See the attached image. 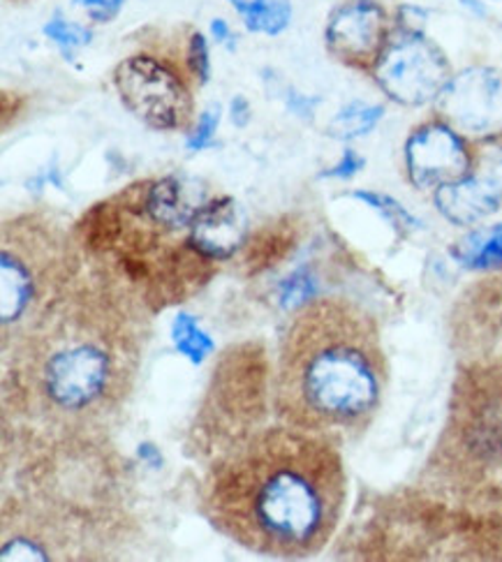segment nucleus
I'll list each match as a JSON object with an SVG mask.
<instances>
[{"label": "nucleus", "mask_w": 502, "mask_h": 562, "mask_svg": "<svg viewBox=\"0 0 502 562\" xmlns=\"http://www.w3.org/2000/svg\"><path fill=\"white\" fill-rule=\"evenodd\" d=\"M387 389L380 329L355 301L313 296L280 336L274 413L278 422L334 438L373 422Z\"/></svg>", "instance_id": "obj_4"}, {"label": "nucleus", "mask_w": 502, "mask_h": 562, "mask_svg": "<svg viewBox=\"0 0 502 562\" xmlns=\"http://www.w3.org/2000/svg\"><path fill=\"white\" fill-rule=\"evenodd\" d=\"M384 116L382 104H368V102H350L332 119L326 133L341 142H353L368 135Z\"/></svg>", "instance_id": "obj_18"}, {"label": "nucleus", "mask_w": 502, "mask_h": 562, "mask_svg": "<svg viewBox=\"0 0 502 562\" xmlns=\"http://www.w3.org/2000/svg\"><path fill=\"white\" fill-rule=\"evenodd\" d=\"M186 35L179 29L144 26L140 45L112 70V83L125 110L156 133L188 135L198 123V81L186 60Z\"/></svg>", "instance_id": "obj_7"}, {"label": "nucleus", "mask_w": 502, "mask_h": 562, "mask_svg": "<svg viewBox=\"0 0 502 562\" xmlns=\"http://www.w3.org/2000/svg\"><path fill=\"white\" fill-rule=\"evenodd\" d=\"M42 31H45V35L63 52L65 58H72L75 52H79L81 47H89L93 40V31L89 26L77 24L72 19H65L60 12H56Z\"/></svg>", "instance_id": "obj_20"}, {"label": "nucleus", "mask_w": 502, "mask_h": 562, "mask_svg": "<svg viewBox=\"0 0 502 562\" xmlns=\"http://www.w3.org/2000/svg\"><path fill=\"white\" fill-rule=\"evenodd\" d=\"M250 104H248V100L244 98V95H236L234 100H232V121H234V125H238V127H246L248 125V121H250Z\"/></svg>", "instance_id": "obj_27"}, {"label": "nucleus", "mask_w": 502, "mask_h": 562, "mask_svg": "<svg viewBox=\"0 0 502 562\" xmlns=\"http://www.w3.org/2000/svg\"><path fill=\"white\" fill-rule=\"evenodd\" d=\"M451 63L438 42H433L424 29L399 24L394 19V33L382 52L376 70L380 91L397 104L424 106L438 100L447 81L451 79Z\"/></svg>", "instance_id": "obj_9"}, {"label": "nucleus", "mask_w": 502, "mask_h": 562, "mask_svg": "<svg viewBox=\"0 0 502 562\" xmlns=\"http://www.w3.org/2000/svg\"><path fill=\"white\" fill-rule=\"evenodd\" d=\"M217 123H221V106H209V110H204L200 116H198V123H194V127L188 133V139H186V146L190 150H202L207 148L213 137H215V130H217Z\"/></svg>", "instance_id": "obj_24"}, {"label": "nucleus", "mask_w": 502, "mask_h": 562, "mask_svg": "<svg viewBox=\"0 0 502 562\" xmlns=\"http://www.w3.org/2000/svg\"><path fill=\"white\" fill-rule=\"evenodd\" d=\"M253 35L278 37L292 24V0H227Z\"/></svg>", "instance_id": "obj_17"}, {"label": "nucleus", "mask_w": 502, "mask_h": 562, "mask_svg": "<svg viewBox=\"0 0 502 562\" xmlns=\"http://www.w3.org/2000/svg\"><path fill=\"white\" fill-rule=\"evenodd\" d=\"M433 202L456 227H472L502 211V139L475 144L468 175L435 190Z\"/></svg>", "instance_id": "obj_13"}, {"label": "nucleus", "mask_w": 502, "mask_h": 562, "mask_svg": "<svg viewBox=\"0 0 502 562\" xmlns=\"http://www.w3.org/2000/svg\"><path fill=\"white\" fill-rule=\"evenodd\" d=\"M204 200L177 175L137 179L86 209L75 236L98 269L156 315L198 296L221 271L194 241V213Z\"/></svg>", "instance_id": "obj_5"}, {"label": "nucleus", "mask_w": 502, "mask_h": 562, "mask_svg": "<svg viewBox=\"0 0 502 562\" xmlns=\"http://www.w3.org/2000/svg\"><path fill=\"white\" fill-rule=\"evenodd\" d=\"M297 241L299 229L294 215H286V218L261 225L255 234H248V239L238 255L244 257V262L250 267V271L269 269L282 262V257L292 252Z\"/></svg>", "instance_id": "obj_15"}, {"label": "nucleus", "mask_w": 502, "mask_h": 562, "mask_svg": "<svg viewBox=\"0 0 502 562\" xmlns=\"http://www.w3.org/2000/svg\"><path fill=\"white\" fill-rule=\"evenodd\" d=\"M5 3H10V5H26V3H33V0H5Z\"/></svg>", "instance_id": "obj_30"}, {"label": "nucleus", "mask_w": 502, "mask_h": 562, "mask_svg": "<svg viewBox=\"0 0 502 562\" xmlns=\"http://www.w3.org/2000/svg\"><path fill=\"white\" fill-rule=\"evenodd\" d=\"M72 3L81 8L93 24H112L125 8V0H72Z\"/></svg>", "instance_id": "obj_25"}, {"label": "nucleus", "mask_w": 502, "mask_h": 562, "mask_svg": "<svg viewBox=\"0 0 502 562\" xmlns=\"http://www.w3.org/2000/svg\"><path fill=\"white\" fill-rule=\"evenodd\" d=\"M186 60H188V70L192 79L198 81V86L209 83L211 79V56H209V40L207 35L188 24V35H186Z\"/></svg>", "instance_id": "obj_22"}, {"label": "nucleus", "mask_w": 502, "mask_h": 562, "mask_svg": "<svg viewBox=\"0 0 502 562\" xmlns=\"http://www.w3.org/2000/svg\"><path fill=\"white\" fill-rule=\"evenodd\" d=\"M171 338L177 350L192 363H202L213 352V340L200 329V324L190 315L179 313L171 324Z\"/></svg>", "instance_id": "obj_19"}, {"label": "nucleus", "mask_w": 502, "mask_h": 562, "mask_svg": "<svg viewBox=\"0 0 502 562\" xmlns=\"http://www.w3.org/2000/svg\"><path fill=\"white\" fill-rule=\"evenodd\" d=\"M394 33V16L382 0H341L326 16L324 47L334 60L370 75Z\"/></svg>", "instance_id": "obj_11"}, {"label": "nucleus", "mask_w": 502, "mask_h": 562, "mask_svg": "<svg viewBox=\"0 0 502 562\" xmlns=\"http://www.w3.org/2000/svg\"><path fill=\"white\" fill-rule=\"evenodd\" d=\"M353 198L368 204L370 209H376L399 234H410V232H417L422 227L420 221L414 218V215L403 204H399L394 198H389V194L373 192V190H355Z\"/></svg>", "instance_id": "obj_21"}, {"label": "nucleus", "mask_w": 502, "mask_h": 562, "mask_svg": "<svg viewBox=\"0 0 502 562\" xmlns=\"http://www.w3.org/2000/svg\"><path fill=\"white\" fill-rule=\"evenodd\" d=\"M366 167V160L357 154L355 148H345L343 150V156H341V160L334 165V167H330V169H324L322 171V179H338V181H350L353 177H357L359 171Z\"/></svg>", "instance_id": "obj_26"}, {"label": "nucleus", "mask_w": 502, "mask_h": 562, "mask_svg": "<svg viewBox=\"0 0 502 562\" xmlns=\"http://www.w3.org/2000/svg\"><path fill=\"white\" fill-rule=\"evenodd\" d=\"M192 232L200 250L221 267L242 252L248 239L246 215L230 194L207 198L194 213Z\"/></svg>", "instance_id": "obj_14"}, {"label": "nucleus", "mask_w": 502, "mask_h": 562, "mask_svg": "<svg viewBox=\"0 0 502 562\" xmlns=\"http://www.w3.org/2000/svg\"><path fill=\"white\" fill-rule=\"evenodd\" d=\"M435 114L472 144L502 139V70L470 65L451 75L435 100Z\"/></svg>", "instance_id": "obj_10"}, {"label": "nucleus", "mask_w": 502, "mask_h": 562, "mask_svg": "<svg viewBox=\"0 0 502 562\" xmlns=\"http://www.w3.org/2000/svg\"><path fill=\"white\" fill-rule=\"evenodd\" d=\"M150 315L86 257L70 283L3 331L5 442L109 438L135 396Z\"/></svg>", "instance_id": "obj_1"}, {"label": "nucleus", "mask_w": 502, "mask_h": 562, "mask_svg": "<svg viewBox=\"0 0 502 562\" xmlns=\"http://www.w3.org/2000/svg\"><path fill=\"white\" fill-rule=\"evenodd\" d=\"M12 445L3 560H107L135 535L127 461L109 438Z\"/></svg>", "instance_id": "obj_3"}, {"label": "nucleus", "mask_w": 502, "mask_h": 562, "mask_svg": "<svg viewBox=\"0 0 502 562\" xmlns=\"http://www.w3.org/2000/svg\"><path fill=\"white\" fill-rule=\"evenodd\" d=\"M403 160L410 186L435 192L468 175L475 160V144L433 114L410 130Z\"/></svg>", "instance_id": "obj_12"}, {"label": "nucleus", "mask_w": 502, "mask_h": 562, "mask_svg": "<svg viewBox=\"0 0 502 562\" xmlns=\"http://www.w3.org/2000/svg\"><path fill=\"white\" fill-rule=\"evenodd\" d=\"M209 31H211V37L217 42V45H230V42H234V33H232V29H230V24L225 19H213L211 21V26H209Z\"/></svg>", "instance_id": "obj_28"}, {"label": "nucleus", "mask_w": 502, "mask_h": 562, "mask_svg": "<svg viewBox=\"0 0 502 562\" xmlns=\"http://www.w3.org/2000/svg\"><path fill=\"white\" fill-rule=\"evenodd\" d=\"M267 396V363L265 350L255 345L230 348L213 371L207 401L192 434L200 451H213L215 457L238 438L255 430L265 415Z\"/></svg>", "instance_id": "obj_8"}, {"label": "nucleus", "mask_w": 502, "mask_h": 562, "mask_svg": "<svg viewBox=\"0 0 502 562\" xmlns=\"http://www.w3.org/2000/svg\"><path fill=\"white\" fill-rule=\"evenodd\" d=\"M449 252L458 265L470 271L502 269V223L470 229Z\"/></svg>", "instance_id": "obj_16"}, {"label": "nucleus", "mask_w": 502, "mask_h": 562, "mask_svg": "<svg viewBox=\"0 0 502 562\" xmlns=\"http://www.w3.org/2000/svg\"><path fill=\"white\" fill-rule=\"evenodd\" d=\"M347 495L334 438L255 428L209 463L200 507L213 530L265 558L303 560L334 537Z\"/></svg>", "instance_id": "obj_2"}, {"label": "nucleus", "mask_w": 502, "mask_h": 562, "mask_svg": "<svg viewBox=\"0 0 502 562\" xmlns=\"http://www.w3.org/2000/svg\"><path fill=\"white\" fill-rule=\"evenodd\" d=\"M140 457H142V461L150 463L153 468H158V465L163 463L160 451L156 449V445H150V442H144V445H140Z\"/></svg>", "instance_id": "obj_29"}, {"label": "nucleus", "mask_w": 502, "mask_h": 562, "mask_svg": "<svg viewBox=\"0 0 502 562\" xmlns=\"http://www.w3.org/2000/svg\"><path fill=\"white\" fill-rule=\"evenodd\" d=\"M86 255L75 223L47 209H31L0 227V315L3 331L31 317L81 271Z\"/></svg>", "instance_id": "obj_6"}, {"label": "nucleus", "mask_w": 502, "mask_h": 562, "mask_svg": "<svg viewBox=\"0 0 502 562\" xmlns=\"http://www.w3.org/2000/svg\"><path fill=\"white\" fill-rule=\"evenodd\" d=\"M315 296V283L309 271L292 273L280 288V304L286 311H297Z\"/></svg>", "instance_id": "obj_23"}]
</instances>
